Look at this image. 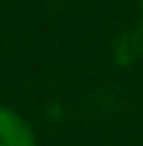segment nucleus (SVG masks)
I'll list each match as a JSON object with an SVG mask.
<instances>
[{
	"mask_svg": "<svg viewBox=\"0 0 143 146\" xmlns=\"http://www.w3.org/2000/svg\"><path fill=\"white\" fill-rule=\"evenodd\" d=\"M0 146H36L29 120L3 104H0Z\"/></svg>",
	"mask_w": 143,
	"mask_h": 146,
	"instance_id": "f257e3e1",
	"label": "nucleus"
}]
</instances>
